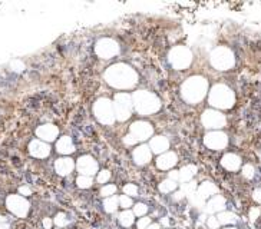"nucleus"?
Returning <instances> with one entry per match:
<instances>
[{"instance_id":"72a5a7b5","label":"nucleus","mask_w":261,"mask_h":229,"mask_svg":"<svg viewBox=\"0 0 261 229\" xmlns=\"http://www.w3.org/2000/svg\"><path fill=\"white\" fill-rule=\"evenodd\" d=\"M209 225H211V226H215L217 224H215V220H209Z\"/></svg>"},{"instance_id":"393cba45","label":"nucleus","mask_w":261,"mask_h":229,"mask_svg":"<svg viewBox=\"0 0 261 229\" xmlns=\"http://www.w3.org/2000/svg\"><path fill=\"white\" fill-rule=\"evenodd\" d=\"M151 225V218H141L138 220V229H147Z\"/></svg>"},{"instance_id":"7c9ffc66","label":"nucleus","mask_w":261,"mask_h":229,"mask_svg":"<svg viewBox=\"0 0 261 229\" xmlns=\"http://www.w3.org/2000/svg\"><path fill=\"white\" fill-rule=\"evenodd\" d=\"M147 229H159V225H157V224H154V225H149Z\"/></svg>"},{"instance_id":"423d86ee","label":"nucleus","mask_w":261,"mask_h":229,"mask_svg":"<svg viewBox=\"0 0 261 229\" xmlns=\"http://www.w3.org/2000/svg\"><path fill=\"white\" fill-rule=\"evenodd\" d=\"M78 169H79V172L82 175H93V173L98 170V163H96L95 160L92 159L90 156H83L81 159L78 160Z\"/></svg>"},{"instance_id":"6ab92c4d","label":"nucleus","mask_w":261,"mask_h":229,"mask_svg":"<svg viewBox=\"0 0 261 229\" xmlns=\"http://www.w3.org/2000/svg\"><path fill=\"white\" fill-rule=\"evenodd\" d=\"M192 170H195L192 166H187V168H184L182 170H181V173H179V178L182 179V181H188V179L194 175V172Z\"/></svg>"},{"instance_id":"f3484780","label":"nucleus","mask_w":261,"mask_h":229,"mask_svg":"<svg viewBox=\"0 0 261 229\" xmlns=\"http://www.w3.org/2000/svg\"><path fill=\"white\" fill-rule=\"evenodd\" d=\"M103 206H105V210H106V212H115L116 208H118V199H116L115 196L108 198V199L105 201Z\"/></svg>"},{"instance_id":"473e14b6","label":"nucleus","mask_w":261,"mask_h":229,"mask_svg":"<svg viewBox=\"0 0 261 229\" xmlns=\"http://www.w3.org/2000/svg\"><path fill=\"white\" fill-rule=\"evenodd\" d=\"M162 224H164V225H168V219H166V218H164V219H162Z\"/></svg>"},{"instance_id":"2f4dec72","label":"nucleus","mask_w":261,"mask_h":229,"mask_svg":"<svg viewBox=\"0 0 261 229\" xmlns=\"http://www.w3.org/2000/svg\"><path fill=\"white\" fill-rule=\"evenodd\" d=\"M181 198H182V193H181V192H178V193H175V199H176V201H179Z\"/></svg>"},{"instance_id":"412c9836","label":"nucleus","mask_w":261,"mask_h":229,"mask_svg":"<svg viewBox=\"0 0 261 229\" xmlns=\"http://www.w3.org/2000/svg\"><path fill=\"white\" fill-rule=\"evenodd\" d=\"M115 192H116V186H115V185H106V186L102 188L100 195H102V196H112Z\"/></svg>"},{"instance_id":"c85d7f7f","label":"nucleus","mask_w":261,"mask_h":229,"mask_svg":"<svg viewBox=\"0 0 261 229\" xmlns=\"http://www.w3.org/2000/svg\"><path fill=\"white\" fill-rule=\"evenodd\" d=\"M169 178H171L172 181H175V179L179 178V173H178V172H171V173H169Z\"/></svg>"},{"instance_id":"c756f323","label":"nucleus","mask_w":261,"mask_h":229,"mask_svg":"<svg viewBox=\"0 0 261 229\" xmlns=\"http://www.w3.org/2000/svg\"><path fill=\"white\" fill-rule=\"evenodd\" d=\"M20 192H22V193H24V195H30V189H29V188H22V189H20Z\"/></svg>"},{"instance_id":"a211bd4d","label":"nucleus","mask_w":261,"mask_h":229,"mask_svg":"<svg viewBox=\"0 0 261 229\" xmlns=\"http://www.w3.org/2000/svg\"><path fill=\"white\" fill-rule=\"evenodd\" d=\"M76 183H78V186H81V188H89L92 185V179L89 176L82 175V176H79V178L76 179Z\"/></svg>"},{"instance_id":"2eb2a0df","label":"nucleus","mask_w":261,"mask_h":229,"mask_svg":"<svg viewBox=\"0 0 261 229\" xmlns=\"http://www.w3.org/2000/svg\"><path fill=\"white\" fill-rule=\"evenodd\" d=\"M119 222L124 225V226H131L133 224V213L129 210H125L119 215Z\"/></svg>"},{"instance_id":"9b49d317","label":"nucleus","mask_w":261,"mask_h":229,"mask_svg":"<svg viewBox=\"0 0 261 229\" xmlns=\"http://www.w3.org/2000/svg\"><path fill=\"white\" fill-rule=\"evenodd\" d=\"M72 169H73V162H72L71 159H67V158L59 159L56 162V170H57V173H60V175H67V173H71Z\"/></svg>"},{"instance_id":"9d476101","label":"nucleus","mask_w":261,"mask_h":229,"mask_svg":"<svg viewBox=\"0 0 261 229\" xmlns=\"http://www.w3.org/2000/svg\"><path fill=\"white\" fill-rule=\"evenodd\" d=\"M57 152H60V153H72L73 150H75V146H73V142H72L71 138H67V136H63L62 139H59L57 142Z\"/></svg>"},{"instance_id":"f8f14e48","label":"nucleus","mask_w":261,"mask_h":229,"mask_svg":"<svg viewBox=\"0 0 261 229\" xmlns=\"http://www.w3.org/2000/svg\"><path fill=\"white\" fill-rule=\"evenodd\" d=\"M151 149L154 152H157V153H161L164 150L168 149V140L165 138H162V136H157V138H154L151 140Z\"/></svg>"},{"instance_id":"39448f33","label":"nucleus","mask_w":261,"mask_h":229,"mask_svg":"<svg viewBox=\"0 0 261 229\" xmlns=\"http://www.w3.org/2000/svg\"><path fill=\"white\" fill-rule=\"evenodd\" d=\"M96 53L99 55L100 57H105V59H109L115 55V53H118V45L109 39H106V40H100L98 43V46H96Z\"/></svg>"},{"instance_id":"6e6552de","label":"nucleus","mask_w":261,"mask_h":229,"mask_svg":"<svg viewBox=\"0 0 261 229\" xmlns=\"http://www.w3.org/2000/svg\"><path fill=\"white\" fill-rule=\"evenodd\" d=\"M133 158L136 160V163H139V165L147 163L148 160H149V158H151V149L148 146H141V148H138L133 152Z\"/></svg>"},{"instance_id":"5701e85b","label":"nucleus","mask_w":261,"mask_h":229,"mask_svg":"<svg viewBox=\"0 0 261 229\" xmlns=\"http://www.w3.org/2000/svg\"><path fill=\"white\" fill-rule=\"evenodd\" d=\"M124 192H125V195L126 196H136L138 195V188L135 186V185H132V183H128L126 186L124 188Z\"/></svg>"},{"instance_id":"dca6fc26","label":"nucleus","mask_w":261,"mask_h":229,"mask_svg":"<svg viewBox=\"0 0 261 229\" xmlns=\"http://www.w3.org/2000/svg\"><path fill=\"white\" fill-rule=\"evenodd\" d=\"M175 188H176L175 181H172V179H166V181H164V182L159 185V191L164 192V193H168V192H172Z\"/></svg>"},{"instance_id":"4be33fe9","label":"nucleus","mask_w":261,"mask_h":229,"mask_svg":"<svg viewBox=\"0 0 261 229\" xmlns=\"http://www.w3.org/2000/svg\"><path fill=\"white\" fill-rule=\"evenodd\" d=\"M147 212H148V206L145 205V203H136V205H135V208H133V213H135V215H138V216L145 215Z\"/></svg>"},{"instance_id":"bb28decb","label":"nucleus","mask_w":261,"mask_h":229,"mask_svg":"<svg viewBox=\"0 0 261 229\" xmlns=\"http://www.w3.org/2000/svg\"><path fill=\"white\" fill-rule=\"evenodd\" d=\"M125 142L128 143V145H133V143H136L138 140H136V138L133 135H129V136H126V139H125Z\"/></svg>"},{"instance_id":"4468645a","label":"nucleus","mask_w":261,"mask_h":229,"mask_svg":"<svg viewBox=\"0 0 261 229\" xmlns=\"http://www.w3.org/2000/svg\"><path fill=\"white\" fill-rule=\"evenodd\" d=\"M32 153L39 156V158H43V156L49 155V146L39 143V142H33L32 143Z\"/></svg>"},{"instance_id":"cd10ccee","label":"nucleus","mask_w":261,"mask_h":229,"mask_svg":"<svg viewBox=\"0 0 261 229\" xmlns=\"http://www.w3.org/2000/svg\"><path fill=\"white\" fill-rule=\"evenodd\" d=\"M43 226H45L46 229H50V226H52V220L46 218V219L43 220Z\"/></svg>"},{"instance_id":"f03ea898","label":"nucleus","mask_w":261,"mask_h":229,"mask_svg":"<svg viewBox=\"0 0 261 229\" xmlns=\"http://www.w3.org/2000/svg\"><path fill=\"white\" fill-rule=\"evenodd\" d=\"M135 102H136V109L142 113H149L158 109V100L149 93L138 92L135 95Z\"/></svg>"},{"instance_id":"b1692460","label":"nucleus","mask_w":261,"mask_h":229,"mask_svg":"<svg viewBox=\"0 0 261 229\" xmlns=\"http://www.w3.org/2000/svg\"><path fill=\"white\" fill-rule=\"evenodd\" d=\"M119 206H122V208H125V209H128L129 206H132V199L129 196H126V195H122V196L119 198Z\"/></svg>"},{"instance_id":"1a4fd4ad","label":"nucleus","mask_w":261,"mask_h":229,"mask_svg":"<svg viewBox=\"0 0 261 229\" xmlns=\"http://www.w3.org/2000/svg\"><path fill=\"white\" fill-rule=\"evenodd\" d=\"M176 163V156L174 153H165L159 156L157 160V165L159 169H168Z\"/></svg>"},{"instance_id":"20e7f679","label":"nucleus","mask_w":261,"mask_h":229,"mask_svg":"<svg viewBox=\"0 0 261 229\" xmlns=\"http://www.w3.org/2000/svg\"><path fill=\"white\" fill-rule=\"evenodd\" d=\"M115 108H116V117L121 120H125L131 116V99L126 95L121 93L115 99Z\"/></svg>"},{"instance_id":"aec40b11","label":"nucleus","mask_w":261,"mask_h":229,"mask_svg":"<svg viewBox=\"0 0 261 229\" xmlns=\"http://www.w3.org/2000/svg\"><path fill=\"white\" fill-rule=\"evenodd\" d=\"M55 224L57 225V226H66L67 224H69V218H67L65 213H59V215L55 218Z\"/></svg>"},{"instance_id":"f257e3e1","label":"nucleus","mask_w":261,"mask_h":229,"mask_svg":"<svg viewBox=\"0 0 261 229\" xmlns=\"http://www.w3.org/2000/svg\"><path fill=\"white\" fill-rule=\"evenodd\" d=\"M108 80L111 84L118 88H126L135 83V73L129 67H125L124 65H118L111 67V70L106 73Z\"/></svg>"},{"instance_id":"a878e982","label":"nucleus","mask_w":261,"mask_h":229,"mask_svg":"<svg viewBox=\"0 0 261 229\" xmlns=\"http://www.w3.org/2000/svg\"><path fill=\"white\" fill-rule=\"evenodd\" d=\"M111 178V173L108 172V170H102V172H99V176H98V182L99 183H105L108 182Z\"/></svg>"},{"instance_id":"7ed1b4c3","label":"nucleus","mask_w":261,"mask_h":229,"mask_svg":"<svg viewBox=\"0 0 261 229\" xmlns=\"http://www.w3.org/2000/svg\"><path fill=\"white\" fill-rule=\"evenodd\" d=\"M95 113L98 119L103 123H112L115 119L114 110H112V105L108 99H100L95 105Z\"/></svg>"},{"instance_id":"0eeeda50","label":"nucleus","mask_w":261,"mask_h":229,"mask_svg":"<svg viewBox=\"0 0 261 229\" xmlns=\"http://www.w3.org/2000/svg\"><path fill=\"white\" fill-rule=\"evenodd\" d=\"M151 133H152V127L148 123L141 122V123H133L132 125V135L136 138V140L147 139Z\"/></svg>"},{"instance_id":"ddd939ff","label":"nucleus","mask_w":261,"mask_h":229,"mask_svg":"<svg viewBox=\"0 0 261 229\" xmlns=\"http://www.w3.org/2000/svg\"><path fill=\"white\" fill-rule=\"evenodd\" d=\"M38 133L42 136L43 139L53 140L55 138H56V135H57V129L55 126H52V125H45V126H42L40 129H39Z\"/></svg>"}]
</instances>
